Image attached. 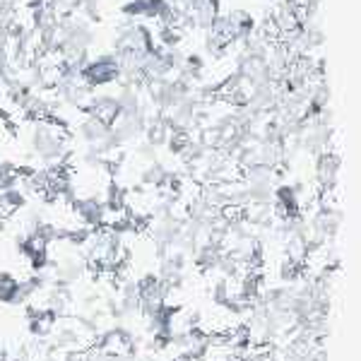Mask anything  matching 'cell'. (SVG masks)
I'll list each match as a JSON object with an SVG mask.
<instances>
[{
    "instance_id": "obj_1",
    "label": "cell",
    "mask_w": 361,
    "mask_h": 361,
    "mask_svg": "<svg viewBox=\"0 0 361 361\" xmlns=\"http://www.w3.org/2000/svg\"><path fill=\"white\" fill-rule=\"evenodd\" d=\"M82 80L92 87V90H99V87H109V85L118 82L121 68H118V58H116L114 51L90 58L87 66L82 68Z\"/></svg>"
},
{
    "instance_id": "obj_2",
    "label": "cell",
    "mask_w": 361,
    "mask_h": 361,
    "mask_svg": "<svg viewBox=\"0 0 361 361\" xmlns=\"http://www.w3.org/2000/svg\"><path fill=\"white\" fill-rule=\"evenodd\" d=\"M85 114L94 116V118H99L102 123L111 126L114 121L121 116L118 99H116V94H104V92L94 90V94H92V102H90V106H87Z\"/></svg>"
},
{
    "instance_id": "obj_3",
    "label": "cell",
    "mask_w": 361,
    "mask_h": 361,
    "mask_svg": "<svg viewBox=\"0 0 361 361\" xmlns=\"http://www.w3.org/2000/svg\"><path fill=\"white\" fill-rule=\"evenodd\" d=\"M337 173H340V157L335 152H320L316 161V180L318 188H330L337 185Z\"/></svg>"
}]
</instances>
